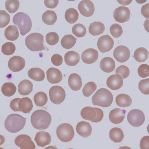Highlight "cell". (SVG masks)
Returning a JSON list of instances; mask_svg holds the SVG:
<instances>
[{"mask_svg": "<svg viewBox=\"0 0 149 149\" xmlns=\"http://www.w3.org/2000/svg\"><path fill=\"white\" fill-rule=\"evenodd\" d=\"M65 18L67 22L70 24L76 22L78 19L79 14L77 10L73 8H70L65 12Z\"/></svg>", "mask_w": 149, "mask_h": 149, "instance_id": "36", "label": "cell"}, {"mask_svg": "<svg viewBox=\"0 0 149 149\" xmlns=\"http://www.w3.org/2000/svg\"><path fill=\"white\" fill-rule=\"evenodd\" d=\"M13 22L17 26L22 36H25L30 32L32 27L31 18L27 14L22 12L17 13L14 16Z\"/></svg>", "mask_w": 149, "mask_h": 149, "instance_id": "4", "label": "cell"}, {"mask_svg": "<svg viewBox=\"0 0 149 149\" xmlns=\"http://www.w3.org/2000/svg\"><path fill=\"white\" fill-rule=\"evenodd\" d=\"M57 15L55 12L48 10L42 15V19L43 22L48 25L54 24L57 20Z\"/></svg>", "mask_w": 149, "mask_h": 149, "instance_id": "32", "label": "cell"}, {"mask_svg": "<svg viewBox=\"0 0 149 149\" xmlns=\"http://www.w3.org/2000/svg\"><path fill=\"white\" fill-rule=\"evenodd\" d=\"M10 22V16L5 11L0 10V28L6 27Z\"/></svg>", "mask_w": 149, "mask_h": 149, "instance_id": "42", "label": "cell"}, {"mask_svg": "<svg viewBox=\"0 0 149 149\" xmlns=\"http://www.w3.org/2000/svg\"><path fill=\"white\" fill-rule=\"evenodd\" d=\"M20 100L19 98H16L12 100L10 105L12 110L15 112L20 111L19 108V102Z\"/></svg>", "mask_w": 149, "mask_h": 149, "instance_id": "49", "label": "cell"}, {"mask_svg": "<svg viewBox=\"0 0 149 149\" xmlns=\"http://www.w3.org/2000/svg\"><path fill=\"white\" fill-rule=\"evenodd\" d=\"M94 108L96 111V117L94 120L91 121L93 123L100 122L103 119V116H104L103 111L100 108H95V107H94Z\"/></svg>", "mask_w": 149, "mask_h": 149, "instance_id": "51", "label": "cell"}, {"mask_svg": "<svg viewBox=\"0 0 149 149\" xmlns=\"http://www.w3.org/2000/svg\"><path fill=\"white\" fill-rule=\"evenodd\" d=\"M130 70L127 66L121 65L117 68L116 70V74L120 75L123 79H125L130 75Z\"/></svg>", "mask_w": 149, "mask_h": 149, "instance_id": "46", "label": "cell"}, {"mask_svg": "<svg viewBox=\"0 0 149 149\" xmlns=\"http://www.w3.org/2000/svg\"><path fill=\"white\" fill-rule=\"evenodd\" d=\"M139 88L143 94H149V78L141 80L139 83Z\"/></svg>", "mask_w": 149, "mask_h": 149, "instance_id": "45", "label": "cell"}, {"mask_svg": "<svg viewBox=\"0 0 149 149\" xmlns=\"http://www.w3.org/2000/svg\"><path fill=\"white\" fill-rule=\"evenodd\" d=\"M19 7V2L18 0H8L5 3L6 9L10 13L17 11Z\"/></svg>", "mask_w": 149, "mask_h": 149, "instance_id": "40", "label": "cell"}, {"mask_svg": "<svg viewBox=\"0 0 149 149\" xmlns=\"http://www.w3.org/2000/svg\"><path fill=\"white\" fill-rule=\"evenodd\" d=\"M126 111L119 108H115L109 113V119L111 122L115 124L120 123L123 121Z\"/></svg>", "mask_w": 149, "mask_h": 149, "instance_id": "18", "label": "cell"}, {"mask_svg": "<svg viewBox=\"0 0 149 149\" xmlns=\"http://www.w3.org/2000/svg\"><path fill=\"white\" fill-rule=\"evenodd\" d=\"M114 19L117 22L123 23L130 19V11L128 7L120 6L116 8L113 13Z\"/></svg>", "mask_w": 149, "mask_h": 149, "instance_id": "10", "label": "cell"}, {"mask_svg": "<svg viewBox=\"0 0 149 149\" xmlns=\"http://www.w3.org/2000/svg\"><path fill=\"white\" fill-rule=\"evenodd\" d=\"M76 130L79 135L83 137L87 138L92 134V129L89 123L82 121L77 124Z\"/></svg>", "mask_w": 149, "mask_h": 149, "instance_id": "19", "label": "cell"}, {"mask_svg": "<svg viewBox=\"0 0 149 149\" xmlns=\"http://www.w3.org/2000/svg\"><path fill=\"white\" fill-rule=\"evenodd\" d=\"M97 86L95 83L90 81L84 86L82 90L84 95L86 97H89L96 90Z\"/></svg>", "mask_w": 149, "mask_h": 149, "instance_id": "38", "label": "cell"}, {"mask_svg": "<svg viewBox=\"0 0 149 149\" xmlns=\"http://www.w3.org/2000/svg\"><path fill=\"white\" fill-rule=\"evenodd\" d=\"M64 58L65 63L68 66H75L80 61V55L74 51H69L67 52Z\"/></svg>", "mask_w": 149, "mask_h": 149, "instance_id": "23", "label": "cell"}, {"mask_svg": "<svg viewBox=\"0 0 149 149\" xmlns=\"http://www.w3.org/2000/svg\"><path fill=\"white\" fill-rule=\"evenodd\" d=\"M33 87V85L31 81L24 80L21 81L18 84V92L21 95H28L32 92Z\"/></svg>", "mask_w": 149, "mask_h": 149, "instance_id": "24", "label": "cell"}, {"mask_svg": "<svg viewBox=\"0 0 149 149\" xmlns=\"http://www.w3.org/2000/svg\"><path fill=\"white\" fill-rule=\"evenodd\" d=\"M68 84L70 88L74 91L80 90L82 86L81 78L78 74H71L68 77Z\"/></svg>", "mask_w": 149, "mask_h": 149, "instance_id": "21", "label": "cell"}, {"mask_svg": "<svg viewBox=\"0 0 149 149\" xmlns=\"http://www.w3.org/2000/svg\"><path fill=\"white\" fill-rule=\"evenodd\" d=\"M56 135L59 140L64 142L71 141L74 135V132L72 126L68 123H63L56 129Z\"/></svg>", "mask_w": 149, "mask_h": 149, "instance_id": "6", "label": "cell"}, {"mask_svg": "<svg viewBox=\"0 0 149 149\" xmlns=\"http://www.w3.org/2000/svg\"><path fill=\"white\" fill-rule=\"evenodd\" d=\"M148 55V52L146 49L144 47H140L135 51L134 57L137 61L142 63L147 60Z\"/></svg>", "mask_w": 149, "mask_h": 149, "instance_id": "33", "label": "cell"}, {"mask_svg": "<svg viewBox=\"0 0 149 149\" xmlns=\"http://www.w3.org/2000/svg\"><path fill=\"white\" fill-rule=\"evenodd\" d=\"M16 50V46L13 43L8 42L4 43L2 45L1 52L3 54L6 55H13Z\"/></svg>", "mask_w": 149, "mask_h": 149, "instance_id": "41", "label": "cell"}, {"mask_svg": "<svg viewBox=\"0 0 149 149\" xmlns=\"http://www.w3.org/2000/svg\"><path fill=\"white\" fill-rule=\"evenodd\" d=\"M118 3L120 4H121V5H124V6H125V5H129L132 2V1H117Z\"/></svg>", "mask_w": 149, "mask_h": 149, "instance_id": "54", "label": "cell"}, {"mask_svg": "<svg viewBox=\"0 0 149 149\" xmlns=\"http://www.w3.org/2000/svg\"><path fill=\"white\" fill-rule=\"evenodd\" d=\"M15 144L21 149H35V145L31 137L25 134L18 136L15 140Z\"/></svg>", "mask_w": 149, "mask_h": 149, "instance_id": "11", "label": "cell"}, {"mask_svg": "<svg viewBox=\"0 0 149 149\" xmlns=\"http://www.w3.org/2000/svg\"><path fill=\"white\" fill-rule=\"evenodd\" d=\"M110 31L113 37L115 38H118L123 34V28L118 24H113L110 28Z\"/></svg>", "mask_w": 149, "mask_h": 149, "instance_id": "43", "label": "cell"}, {"mask_svg": "<svg viewBox=\"0 0 149 149\" xmlns=\"http://www.w3.org/2000/svg\"><path fill=\"white\" fill-rule=\"evenodd\" d=\"M113 56L117 61L120 63H124L127 61L130 58V50L127 47L120 45L117 47L114 50Z\"/></svg>", "mask_w": 149, "mask_h": 149, "instance_id": "12", "label": "cell"}, {"mask_svg": "<svg viewBox=\"0 0 149 149\" xmlns=\"http://www.w3.org/2000/svg\"><path fill=\"white\" fill-rule=\"evenodd\" d=\"M52 116L46 111L37 110L33 113L31 117V123L35 129L45 130L48 128L52 122Z\"/></svg>", "mask_w": 149, "mask_h": 149, "instance_id": "1", "label": "cell"}, {"mask_svg": "<svg viewBox=\"0 0 149 149\" xmlns=\"http://www.w3.org/2000/svg\"><path fill=\"white\" fill-rule=\"evenodd\" d=\"M138 74L140 77L145 78L149 76V66L146 64L140 65L138 70Z\"/></svg>", "mask_w": 149, "mask_h": 149, "instance_id": "47", "label": "cell"}, {"mask_svg": "<svg viewBox=\"0 0 149 149\" xmlns=\"http://www.w3.org/2000/svg\"><path fill=\"white\" fill-rule=\"evenodd\" d=\"M72 32L78 38H82L86 35V29L83 25L77 24L74 25L72 28Z\"/></svg>", "mask_w": 149, "mask_h": 149, "instance_id": "39", "label": "cell"}, {"mask_svg": "<svg viewBox=\"0 0 149 149\" xmlns=\"http://www.w3.org/2000/svg\"><path fill=\"white\" fill-rule=\"evenodd\" d=\"M44 4L48 8H54L58 4V0H45Z\"/></svg>", "mask_w": 149, "mask_h": 149, "instance_id": "52", "label": "cell"}, {"mask_svg": "<svg viewBox=\"0 0 149 149\" xmlns=\"http://www.w3.org/2000/svg\"><path fill=\"white\" fill-rule=\"evenodd\" d=\"M115 61L111 57L104 58L101 60L100 63V68L105 72H112L115 69Z\"/></svg>", "mask_w": 149, "mask_h": 149, "instance_id": "22", "label": "cell"}, {"mask_svg": "<svg viewBox=\"0 0 149 149\" xmlns=\"http://www.w3.org/2000/svg\"><path fill=\"white\" fill-rule=\"evenodd\" d=\"M77 39L72 35H66L61 40V45L64 48L70 49L76 44Z\"/></svg>", "mask_w": 149, "mask_h": 149, "instance_id": "34", "label": "cell"}, {"mask_svg": "<svg viewBox=\"0 0 149 149\" xmlns=\"http://www.w3.org/2000/svg\"><path fill=\"white\" fill-rule=\"evenodd\" d=\"M109 136L113 142L115 143H119L123 140L124 134L121 129L115 127L111 129L110 131Z\"/></svg>", "mask_w": 149, "mask_h": 149, "instance_id": "28", "label": "cell"}, {"mask_svg": "<svg viewBox=\"0 0 149 149\" xmlns=\"http://www.w3.org/2000/svg\"><path fill=\"white\" fill-rule=\"evenodd\" d=\"M48 81L53 84L58 83L63 79V75L60 70L55 68H50L46 72Z\"/></svg>", "mask_w": 149, "mask_h": 149, "instance_id": "17", "label": "cell"}, {"mask_svg": "<svg viewBox=\"0 0 149 149\" xmlns=\"http://www.w3.org/2000/svg\"><path fill=\"white\" fill-rule=\"evenodd\" d=\"M113 40L108 35L102 36L98 40L97 46L102 53L109 52L113 47Z\"/></svg>", "mask_w": 149, "mask_h": 149, "instance_id": "9", "label": "cell"}, {"mask_svg": "<svg viewBox=\"0 0 149 149\" xmlns=\"http://www.w3.org/2000/svg\"><path fill=\"white\" fill-rule=\"evenodd\" d=\"M34 140L38 146L43 147L50 143L52 137L48 132H39L36 134Z\"/></svg>", "mask_w": 149, "mask_h": 149, "instance_id": "20", "label": "cell"}, {"mask_svg": "<svg viewBox=\"0 0 149 149\" xmlns=\"http://www.w3.org/2000/svg\"><path fill=\"white\" fill-rule=\"evenodd\" d=\"M78 9L80 14L85 17L92 16L94 14L95 6L91 1L84 0L81 1L78 5Z\"/></svg>", "mask_w": 149, "mask_h": 149, "instance_id": "13", "label": "cell"}, {"mask_svg": "<svg viewBox=\"0 0 149 149\" xmlns=\"http://www.w3.org/2000/svg\"><path fill=\"white\" fill-rule=\"evenodd\" d=\"M33 100L37 106L43 107L46 105L48 101L47 95L42 92H38L34 95Z\"/></svg>", "mask_w": 149, "mask_h": 149, "instance_id": "37", "label": "cell"}, {"mask_svg": "<svg viewBox=\"0 0 149 149\" xmlns=\"http://www.w3.org/2000/svg\"><path fill=\"white\" fill-rule=\"evenodd\" d=\"M44 36L38 33H33L25 39L26 46L32 52H40L45 49L44 45Z\"/></svg>", "mask_w": 149, "mask_h": 149, "instance_id": "5", "label": "cell"}, {"mask_svg": "<svg viewBox=\"0 0 149 149\" xmlns=\"http://www.w3.org/2000/svg\"><path fill=\"white\" fill-rule=\"evenodd\" d=\"M46 41L47 44L49 45H55L59 41V36L56 32H49L46 35Z\"/></svg>", "mask_w": 149, "mask_h": 149, "instance_id": "44", "label": "cell"}, {"mask_svg": "<svg viewBox=\"0 0 149 149\" xmlns=\"http://www.w3.org/2000/svg\"><path fill=\"white\" fill-rule=\"evenodd\" d=\"M106 83L110 89L116 90L120 89L123 86V81L122 77L119 75L113 74L108 77Z\"/></svg>", "mask_w": 149, "mask_h": 149, "instance_id": "16", "label": "cell"}, {"mask_svg": "<svg viewBox=\"0 0 149 149\" xmlns=\"http://www.w3.org/2000/svg\"><path fill=\"white\" fill-rule=\"evenodd\" d=\"M113 100V95L109 90L101 88L98 90L92 97V103L94 105L107 107L111 105Z\"/></svg>", "mask_w": 149, "mask_h": 149, "instance_id": "3", "label": "cell"}, {"mask_svg": "<svg viewBox=\"0 0 149 149\" xmlns=\"http://www.w3.org/2000/svg\"><path fill=\"white\" fill-rule=\"evenodd\" d=\"M80 114L84 119L92 121L96 118L97 112L94 108L91 107H86L81 110Z\"/></svg>", "mask_w": 149, "mask_h": 149, "instance_id": "30", "label": "cell"}, {"mask_svg": "<svg viewBox=\"0 0 149 149\" xmlns=\"http://www.w3.org/2000/svg\"><path fill=\"white\" fill-rule=\"evenodd\" d=\"M117 105L121 107H128L132 103V100L128 95L121 93L116 98Z\"/></svg>", "mask_w": 149, "mask_h": 149, "instance_id": "31", "label": "cell"}, {"mask_svg": "<svg viewBox=\"0 0 149 149\" xmlns=\"http://www.w3.org/2000/svg\"><path fill=\"white\" fill-rule=\"evenodd\" d=\"M98 52L95 49L90 48L83 52L81 59L86 64H91L95 63L98 58Z\"/></svg>", "mask_w": 149, "mask_h": 149, "instance_id": "15", "label": "cell"}, {"mask_svg": "<svg viewBox=\"0 0 149 149\" xmlns=\"http://www.w3.org/2000/svg\"><path fill=\"white\" fill-rule=\"evenodd\" d=\"M25 64V60L24 58L20 56H15L8 61V67L13 72H18L24 69Z\"/></svg>", "mask_w": 149, "mask_h": 149, "instance_id": "14", "label": "cell"}, {"mask_svg": "<svg viewBox=\"0 0 149 149\" xmlns=\"http://www.w3.org/2000/svg\"><path fill=\"white\" fill-rule=\"evenodd\" d=\"M28 76L32 80L37 81H42L45 78L44 72L39 68H32L29 70Z\"/></svg>", "mask_w": 149, "mask_h": 149, "instance_id": "25", "label": "cell"}, {"mask_svg": "<svg viewBox=\"0 0 149 149\" xmlns=\"http://www.w3.org/2000/svg\"><path fill=\"white\" fill-rule=\"evenodd\" d=\"M5 36L6 38L10 41H15L19 37V31L16 26L10 25L5 29Z\"/></svg>", "mask_w": 149, "mask_h": 149, "instance_id": "29", "label": "cell"}, {"mask_svg": "<svg viewBox=\"0 0 149 149\" xmlns=\"http://www.w3.org/2000/svg\"><path fill=\"white\" fill-rule=\"evenodd\" d=\"M1 90L4 95L11 97L15 94L17 89L16 86L13 83L6 82L2 86Z\"/></svg>", "mask_w": 149, "mask_h": 149, "instance_id": "35", "label": "cell"}, {"mask_svg": "<svg viewBox=\"0 0 149 149\" xmlns=\"http://www.w3.org/2000/svg\"><path fill=\"white\" fill-rule=\"evenodd\" d=\"M49 95L52 103L58 105L65 100L66 93L62 87L58 86H54L50 89Z\"/></svg>", "mask_w": 149, "mask_h": 149, "instance_id": "8", "label": "cell"}, {"mask_svg": "<svg viewBox=\"0 0 149 149\" xmlns=\"http://www.w3.org/2000/svg\"><path fill=\"white\" fill-rule=\"evenodd\" d=\"M145 117L142 111L138 109L132 110L127 115V120L133 127H138L142 126L144 123Z\"/></svg>", "mask_w": 149, "mask_h": 149, "instance_id": "7", "label": "cell"}, {"mask_svg": "<svg viewBox=\"0 0 149 149\" xmlns=\"http://www.w3.org/2000/svg\"><path fill=\"white\" fill-rule=\"evenodd\" d=\"M140 147L141 149H149V136H145L142 138L140 142Z\"/></svg>", "mask_w": 149, "mask_h": 149, "instance_id": "50", "label": "cell"}, {"mask_svg": "<svg viewBox=\"0 0 149 149\" xmlns=\"http://www.w3.org/2000/svg\"><path fill=\"white\" fill-rule=\"evenodd\" d=\"M26 118L21 115L12 114L8 116L5 120V129L11 133H16L23 129Z\"/></svg>", "mask_w": 149, "mask_h": 149, "instance_id": "2", "label": "cell"}, {"mask_svg": "<svg viewBox=\"0 0 149 149\" xmlns=\"http://www.w3.org/2000/svg\"><path fill=\"white\" fill-rule=\"evenodd\" d=\"M51 61L52 63L55 66H59L62 65L63 62V58L59 54H54L52 57Z\"/></svg>", "mask_w": 149, "mask_h": 149, "instance_id": "48", "label": "cell"}, {"mask_svg": "<svg viewBox=\"0 0 149 149\" xmlns=\"http://www.w3.org/2000/svg\"><path fill=\"white\" fill-rule=\"evenodd\" d=\"M149 4H146L142 6L141 9V13L142 15H143L145 18H149Z\"/></svg>", "mask_w": 149, "mask_h": 149, "instance_id": "53", "label": "cell"}, {"mask_svg": "<svg viewBox=\"0 0 149 149\" xmlns=\"http://www.w3.org/2000/svg\"><path fill=\"white\" fill-rule=\"evenodd\" d=\"M33 107L32 101L29 98L26 97L21 99L19 102V108L20 111L27 114L30 112Z\"/></svg>", "mask_w": 149, "mask_h": 149, "instance_id": "27", "label": "cell"}, {"mask_svg": "<svg viewBox=\"0 0 149 149\" xmlns=\"http://www.w3.org/2000/svg\"><path fill=\"white\" fill-rule=\"evenodd\" d=\"M105 30L104 24L100 22H95L90 24L89 27V32L93 36L100 35L104 32Z\"/></svg>", "mask_w": 149, "mask_h": 149, "instance_id": "26", "label": "cell"}]
</instances>
